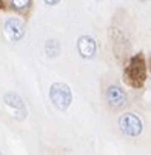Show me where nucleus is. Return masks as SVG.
Wrapping results in <instances>:
<instances>
[{
	"mask_svg": "<svg viewBox=\"0 0 151 155\" xmlns=\"http://www.w3.org/2000/svg\"><path fill=\"white\" fill-rule=\"evenodd\" d=\"M50 98L53 101V104L60 109V110H67L71 104L73 95H71V89L68 84L65 83H54L50 87Z\"/></svg>",
	"mask_w": 151,
	"mask_h": 155,
	"instance_id": "nucleus-1",
	"label": "nucleus"
},
{
	"mask_svg": "<svg viewBox=\"0 0 151 155\" xmlns=\"http://www.w3.org/2000/svg\"><path fill=\"white\" fill-rule=\"evenodd\" d=\"M119 127L128 137H139L142 134V120L133 114V112H126L123 115H120L119 118Z\"/></svg>",
	"mask_w": 151,
	"mask_h": 155,
	"instance_id": "nucleus-2",
	"label": "nucleus"
},
{
	"mask_svg": "<svg viewBox=\"0 0 151 155\" xmlns=\"http://www.w3.org/2000/svg\"><path fill=\"white\" fill-rule=\"evenodd\" d=\"M126 75H128V81L133 86H140L142 84V81L145 80V64H143L140 57H134L131 60V63H129V66H128Z\"/></svg>",
	"mask_w": 151,
	"mask_h": 155,
	"instance_id": "nucleus-3",
	"label": "nucleus"
},
{
	"mask_svg": "<svg viewBox=\"0 0 151 155\" xmlns=\"http://www.w3.org/2000/svg\"><path fill=\"white\" fill-rule=\"evenodd\" d=\"M105 97H106L108 104H110L113 109H120V107H123L126 104V94H125V91L122 89V87L117 86V84L108 86Z\"/></svg>",
	"mask_w": 151,
	"mask_h": 155,
	"instance_id": "nucleus-4",
	"label": "nucleus"
},
{
	"mask_svg": "<svg viewBox=\"0 0 151 155\" xmlns=\"http://www.w3.org/2000/svg\"><path fill=\"white\" fill-rule=\"evenodd\" d=\"M3 101H5V104H6L9 109H14V112L17 114V115H15L17 120H23V118H25L26 109H25V104H23V101H22V98H20L17 94H14V92H6V94L3 95Z\"/></svg>",
	"mask_w": 151,
	"mask_h": 155,
	"instance_id": "nucleus-5",
	"label": "nucleus"
},
{
	"mask_svg": "<svg viewBox=\"0 0 151 155\" xmlns=\"http://www.w3.org/2000/svg\"><path fill=\"white\" fill-rule=\"evenodd\" d=\"M5 32L9 40L17 41L25 35V26L19 18H8L5 21Z\"/></svg>",
	"mask_w": 151,
	"mask_h": 155,
	"instance_id": "nucleus-6",
	"label": "nucleus"
},
{
	"mask_svg": "<svg viewBox=\"0 0 151 155\" xmlns=\"http://www.w3.org/2000/svg\"><path fill=\"white\" fill-rule=\"evenodd\" d=\"M77 49L83 58H93L96 54V40L90 35H82L77 41Z\"/></svg>",
	"mask_w": 151,
	"mask_h": 155,
	"instance_id": "nucleus-7",
	"label": "nucleus"
},
{
	"mask_svg": "<svg viewBox=\"0 0 151 155\" xmlns=\"http://www.w3.org/2000/svg\"><path fill=\"white\" fill-rule=\"evenodd\" d=\"M45 51L50 57H57L60 54V45H59V41L56 40H48L46 41V45H45Z\"/></svg>",
	"mask_w": 151,
	"mask_h": 155,
	"instance_id": "nucleus-8",
	"label": "nucleus"
},
{
	"mask_svg": "<svg viewBox=\"0 0 151 155\" xmlns=\"http://www.w3.org/2000/svg\"><path fill=\"white\" fill-rule=\"evenodd\" d=\"M29 2H31V0H11L12 6L17 8V9H23V8H26V6L29 5Z\"/></svg>",
	"mask_w": 151,
	"mask_h": 155,
	"instance_id": "nucleus-9",
	"label": "nucleus"
},
{
	"mask_svg": "<svg viewBox=\"0 0 151 155\" xmlns=\"http://www.w3.org/2000/svg\"><path fill=\"white\" fill-rule=\"evenodd\" d=\"M60 2V0H45V3H48V5H57Z\"/></svg>",
	"mask_w": 151,
	"mask_h": 155,
	"instance_id": "nucleus-10",
	"label": "nucleus"
},
{
	"mask_svg": "<svg viewBox=\"0 0 151 155\" xmlns=\"http://www.w3.org/2000/svg\"><path fill=\"white\" fill-rule=\"evenodd\" d=\"M140 2H146V0H140Z\"/></svg>",
	"mask_w": 151,
	"mask_h": 155,
	"instance_id": "nucleus-11",
	"label": "nucleus"
},
{
	"mask_svg": "<svg viewBox=\"0 0 151 155\" xmlns=\"http://www.w3.org/2000/svg\"><path fill=\"white\" fill-rule=\"evenodd\" d=\"M97 2H100V0H97Z\"/></svg>",
	"mask_w": 151,
	"mask_h": 155,
	"instance_id": "nucleus-12",
	"label": "nucleus"
},
{
	"mask_svg": "<svg viewBox=\"0 0 151 155\" xmlns=\"http://www.w3.org/2000/svg\"><path fill=\"white\" fill-rule=\"evenodd\" d=\"M0 155H2V152H0Z\"/></svg>",
	"mask_w": 151,
	"mask_h": 155,
	"instance_id": "nucleus-13",
	"label": "nucleus"
}]
</instances>
